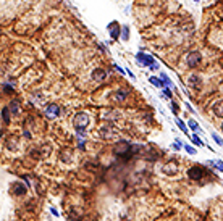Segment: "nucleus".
Listing matches in <instances>:
<instances>
[{"mask_svg":"<svg viewBox=\"0 0 223 221\" xmlns=\"http://www.w3.org/2000/svg\"><path fill=\"white\" fill-rule=\"evenodd\" d=\"M163 94L167 95L168 99H171V97H173V94H171V90H170V87H167V86L163 87Z\"/></svg>","mask_w":223,"mask_h":221,"instance_id":"4be33fe9","label":"nucleus"},{"mask_svg":"<svg viewBox=\"0 0 223 221\" xmlns=\"http://www.w3.org/2000/svg\"><path fill=\"white\" fill-rule=\"evenodd\" d=\"M191 139H192V142L196 144L197 147H204V145H205V144L202 142V140H201V137H197V134H194V136H192Z\"/></svg>","mask_w":223,"mask_h":221,"instance_id":"a211bd4d","label":"nucleus"},{"mask_svg":"<svg viewBox=\"0 0 223 221\" xmlns=\"http://www.w3.org/2000/svg\"><path fill=\"white\" fill-rule=\"evenodd\" d=\"M3 90L5 92H13V90H11V86H8V84H3Z\"/></svg>","mask_w":223,"mask_h":221,"instance_id":"393cba45","label":"nucleus"},{"mask_svg":"<svg viewBox=\"0 0 223 221\" xmlns=\"http://www.w3.org/2000/svg\"><path fill=\"white\" fill-rule=\"evenodd\" d=\"M73 124H74V128H76L78 134L84 136V129L87 128V124H89V116L86 115V113H78L73 120Z\"/></svg>","mask_w":223,"mask_h":221,"instance_id":"f257e3e1","label":"nucleus"},{"mask_svg":"<svg viewBox=\"0 0 223 221\" xmlns=\"http://www.w3.org/2000/svg\"><path fill=\"white\" fill-rule=\"evenodd\" d=\"M20 102L18 100H13V102H11V103H10V110H11V113H18V110H20Z\"/></svg>","mask_w":223,"mask_h":221,"instance_id":"f3484780","label":"nucleus"},{"mask_svg":"<svg viewBox=\"0 0 223 221\" xmlns=\"http://www.w3.org/2000/svg\"><path fill=\"white\" fill-rule=\"evenodd\" d=\"M10 107H5V108L2 110V120H3V123H10Z\"/></svg>","mask_w":223,"mask_h":221,"instance_id":"9d476101","label":"nucleus"},{"mask_svg":"<svg viewBox=\"0 0 223 221\" xmlns=\"http://www.w3.org/2000/svg\"><path fill=\"white\" fill-rule=\"evenodd\" d=\"M184 150H186V152H188V154H189V155H196V150H194L191 145H184Z\"/></svg>","mask_w":223,"mask_h":221,"instance_id":"412c9836","label":"nucleus"},{"mask_svg":"<svg viewBox=\"0 0 223 221\" xmlns=\"http://www.w3.org/2000/svg\"><path fill=\"white\" fill-rule=\"evenodd\" d=\"M196 2H197V0H196Z\"/></svg>","mask_w":223,"mask_h":221,"instance_id":"7c9ffc66","label":"nucleus"},{"mask_svg":"<svg viewBox=\"0 0 223 221\" xmlns=\"http://www.w3.org/2000/svg\"><path fill=\"white\" fill-rule=\"evenodd\" d=\"M78 147H79V149H84V140H83V139H79V142H78Z\"/></svg>","mask_w":223,"mask_h":221,"instance_id":"a878e982","label":"nucleus"},{"mask_svg":"<svg viewBox=\"0 0 223 221\" xmlns=\"http://www.w3.org/2000/svg\"><path fill=\"white\" fill-rule=\"evenodd\" d=\"M107 29L110 31V37L112 39H118V36H120V26H118L117 21H112L110 24L107 26Z\"/></svg>","mask_w":223,"mask_h":221,"instance_id":"423d86ee","label":"nucleus"},{"mask_svg":"<svg viewBox=\"0 0 223 221\" xmlns=\"http://www.w3.org/2000/svg\"><path fill=\"white\" fill-rule=\"evenodd\" d=\"M105 78H107V73L104 70H100V68L92 71V79H95V81H104Z\"/></svg>","mask_w":223,"mask_h":221,"instance_id":"6e6552de","label":"nucleus"},{"mask_svg":"<svg viewBox=\"0 0 223 221\" xmlns=\"http://www.w3.org/2000/svg\"><path fill=\"white\" fill-rule=\"evenodd\" d=\"M136 60H138L142 66H151V65L155 63V60H154L151 55L144 53V52H138V53H136Z\"/></svg>","mask_w":223,"mask_h":221,"instance_id":"f03ea898","label":"nucleus"},{"mask_svg":"<svg viewBox=\"0 0 223 221\" xmlns=\"http://www.w3.org/2000/svg\"><path fill=\"white\" fill-rule=\"evenodd\" d=\"M126 95H128V90H125V92H123V90H117V92H115V99L120 100V102H123L125 99H126Z\"/></svg>","mask_w":223,"mask_h":221,"instance_id":"f8f14e48","label":"nucleus"},{"mask_svg":"<svg viewBox=\"0 0 223 221\" xmlns=\"http://www.w3.org/2000/svg\"><path fill=\"white\" fill-rule=\"evenodd\" d=\"M149 68H151V70H154V71H155V70H158V65H157V63H154V65H151Z\"/></svg>","mask_w":223,"mask_h":221,"instance_id":"bb28decb","label":"nucleus"},{"mask_svg":"<svg viewBox=\"0 0 223 221\" xmlns=\"http://www.w3.org/2000/svg\"><path fill=\"white\" fill-rule=\"evenodd\" d=\"M201 60H202L201 52H189V55H188V58H186V63H188V66L194 68V66H197L201 63Z\"/></svg>","mask_w":223,"mask_h":221,"instance_id":"7ed1b4c3","label":"nucleus"},{"mask_svg":"<svg viewBox=\"0 0 223 221\" xmlns=\"http://www.w3.org/2000/svg\"><path fill=\"white\" fill-rule=\"evenodd\" d=\"M171 110H173V113H175V115H178V107H176V103H175V102H171Z\"/></svg>","mask_w":223,"mask_h":221,"instance_id":"5701e85b","label":"nucleus"},{"mask_svg":"<svg viewBox=\"0 0 223 221\" xmlns=\"http://www.w3.org/2000/svg\"><path fill=\"white\" fill-rule=\"evenodd\" d=\"M160 79H162V81H163V84H165V86H167V87H173V84H171L170 78H168L167 74H165V73H160Z\"/></svg>","mask_w":223,"mask_h":221,"instance_id":"ddd939ff","label":"nucleus"},{"mask_svg":"<svg viewBox=\"0 0 223 221\" xmlns=\"http://www.w3.org/2000/svg\"><path fill=\"white\" fill-rule=\"evenodd\" d=\"M45 116L50 118V120H54V118L60 116V107L57 103H50L47 105V108H45Z\"/></svg>","mask_w":223,"mask_h":221,"instance_id":"20e7f679","label":"nucleus"},{"mask_svg":"<svg viewBox=\"0 0 223 221\" xmlns=\"http://www.w3.org/2000/svg\"><path fill=\"white\" fill-rule=\"evenodd\" d=\"M50 212H52V213L55 215V216H58V212H57V210H55V208H50Z\"/></svg>","mask_w":223,"mask_h":221,"instance_id":"c85d7f7f","label":"nucleus"},{"mask_svg":"<svg viewBox=\"0 0 223 221\" xmlns=\"http://www.w3.org/2000/svg\"><path fill=\"white\" fill-rule=\"evenodd\" d=\"M188 128H191L192 131H196V132H201V131H202L201 126H199V124L194 121V120H189V121H188Z\"/></svg>","mask_w":223,"mask_h":221,"instance_id":"9b49d317","label":"nucleus"},{"mask_svg":"<svg viewBox=\"0 0 223 221\" xmlns=\"http://www.w3.org/2000/svg\"><path fill=\"white\" fill-rule=\"evenodd\" d=\"M210 166H215L218 171H223V161L221 160H215V161H209Z\"/></svg>","mask_w":223,"mask_h":221,"instance_id":"4468645a","label":"nucleus"},{"mask_svg":"<svg viewBox=\"0 0 223 221\" xmlns=\"http://www.w3.org/2000/svg\"><path fill=\"white\" fill-rule=\"evenodd\" d=\"M149 82H151L152 86L158 87V89H163V87H165V84H163V81H162V79H158V78H154V76H151V78H149Z\"/></svg>","mask_w":223,"mask_h":221,"instance_id":"1a4fd4ad","label":"nucleus"},{"mask_svg":"<svg viewBox=\"0 0 223 221\" xmlns=\"http://www.w3.org/2000/svg\"><path fill=\"white\" fill-rule=\"evenodd\" d=\"M15 190H18V195L26 194V187H23V186H21L20 183H16V184H15Z\"/></svg>","mask_w":223,"mask_h":221,"instance_id":"6ab92c4d","label":"nucleus"},{"mask_svg":"<svg viewBox=\"0 0 223 221\" xmlns=\"http://www.w3.org/2000/svg\"><path fill=\"white\" fill-rule=\"evenodd\" d=\"M212 111L215 113V116L223 118V100L215 102V103H214V107H212Z\"/></svg>","mask_w":223,"mask_h":221,"instance_id":"0eeeda50","label":"nucleus"},{"mask_svg":"<svg viewBox=\"0 0 223 221\" xmlns=\"http://www.w3.org/2000/svg\"><path fill=\"white\" fill-rule=\"evenodd\" d=\"M121 39H123V41H128V39H129V27L128 26L121 27Z\"/></svg>","mask_w":223,"mask_h":221,"instance_id":"dca6fc26","label":"nucleus"},{"mask_svg":"<svg viewBox=\"0 0 223 221\" xmlns=\"http://www.w3.org/2000/svg\"><path fill=\"white\" fill-rule=\"evenodd\" d=\"M188 176H189L192 181H199V179H202L204 171H202V168H199V166H192V168L188 169Z\"/></svg>","mask_w":223,"mask_h":221,"instance_id":"39448f33","label":"nucleus"},{"mask_svg":"<svg viewBox=\"0 0 223 221\" xmlns=\"http://www.w3.org/2000/svg\"><path fill=\"white\" fill-rule=\"evenodd\" d=\"M212 137H214V140H215V142L218 144V145H223V140H221V137H220L218 134H215V132H214V134H212Z\"/></svg>","mask_w":223,"mask_h":221,"instance_id":"aec40b11","label":"nucleus"},{"mask_svg":"<svg viewBox=\"0 0 223 221\" xmlns=\"http://www.w3.org/2000/svg\"><path fill=\"white\" fill-rule=\"evenodd\" d=\"M176 124H178V128L181 129V131L183 132H188V124H184V121H183V120H180V118H176Z\"/></svg>","mask_w":223,"mask_h":221,"instance_id":"2eb2a0df","label":"nucleus"},{"mask_svg":"<svg viewBox=\"0 0 223 221\" xmlns=\"http://www.w3.org/2000/svg\"><path fill=\"white\" fill-rule=\"evenodd\" d=\"M126 73H128V74H129V78H131V79H133V81H134V79H136V76L133 74V73H131V71H126Z\"/></svg>","mask_w":223,"mask_h":221,"instance_id":"cd10ccee","label":"nucleus"},{"mask_svg":"<svg viewBox=\"0 0 223 221\" xmlns=\"http://www.w3.org/2000/svg\"><path fill=\"white\" fill-rule=\"evenodd\" d=\"M221 131H223V124H221Z\"/></svg>","mask_w":223,"mask_h":221,"instance_id":"c756f323","label":"nucleus"},{"mask_svg":"<svg viewBox=\"0 0 223 221\" xmlns=\"http://www.w3.org/2000/svg\"><path fill=\"white\" fill-rule=\"evenodd\" d=\"M115 70H117V71H120V74H125V73H126V71H125V70H123V68L120 66V65H115Z\"/></svg>","mask_w":223,"mask_h":221,"instance_id":"b1692460","label":"nucleus"}]
</instances>
